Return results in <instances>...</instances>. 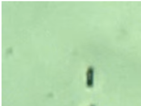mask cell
I'll return each instance as SVG.
<instances>
[{
    "mask_svg": "<svg viewBox=\"0 0 141 106\" xmlns=\"http://www.w3.org/2000/svg\"><path fill=\"white\" fill-rule=\"evenodd\" d=\"M94 79V69L92 67L88 68L86 72V85L89 87L93 86Z\"/></svg>",
    "mask_w": 141,
    "mask_h": 106,
    "instance_id": "6da1fadb",
    "label": "cell"
},
{
    "mask_svg": "<svg viewBox=\"0 0 141 106\" xmlns=\"http://www.w3.org/2000/svg\"></svg>",
    "mask_w": 141,
    "mask_h": 106,
    "instance_id": "7a4b0ae2",
    "label": "cell"
}]
</instances>
